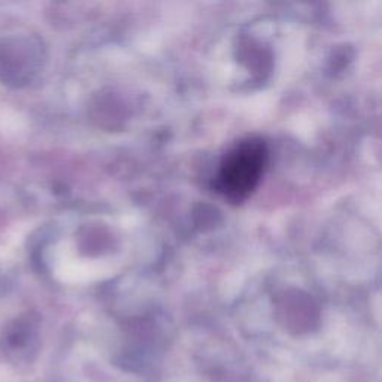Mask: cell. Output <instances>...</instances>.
I'll list each match as a JSON object with an SVG mask.
<instances>
[{
	"label": "cell",
	"mask_w": 382,
	"mask_h": 382,
	"mask_svg": "<svg viewBox=\"0 0 382 382\" xmlns=\"http://www.w3.org/2000/svg\"><path fill=\"white\" fill-rule=\"evenodd\" d=\"M267 163L265 141L249 137L225 155L218 171L217 189L233 203H240L256 190Z\"/></svg>",
	"instance_id": "6da1fadb"
}]
</instances>
